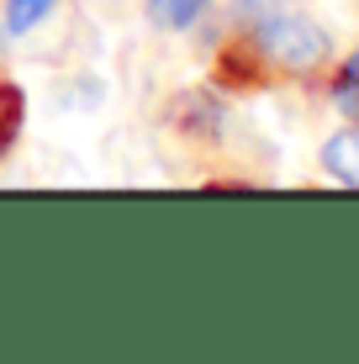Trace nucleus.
<instances>
[{"instance_id":"1","label":"nucleus","mask_w":359,"mask_h":364,"mask_svg":"<svg viewBox=\"0 0 359 364\" xmlns=\"http://www.w3.org/2000/svg\"><path fill=\"white\" fill-rule=\"evenodd\" d=\"M259 48L286 69H317L328 58V32L306 16H264L259 21Z\"/></svg>"},{"instance_id":"2","label":"nucleus","mask_w":359,"mask_h":364,"mask_svg":"<svg viewBox=\"0 0 359 364\" xmlns=\"http://www.w3.org/2000/svg\"><path fill=\"white\" fill-rule=\"evenodd\" d=\"M323 164L333 180H343V185H359V132H338V137H328V148H323Z\"/></svg>"},{"instance_id":"3","label":"nucleus","mask_w":359,"mask_h":364,"mask_svg":"<svg viewBox=\"0 0 359 364\" xmlns=\"http://www.w3.org/2000/svg\"><path fill=\"white\" fill-rule=\"evenodd\" d=\"M201 6H206V0H148V21L180 32V27H191V21L201 16Z\"/></svg>"},{"instance_id":"4","label":"nucleus","mask_w":359,"mask_h":364,"mask_svg":"<svg viewBox=\"0 0 359 364\" xmlns=\"http://www.w3.org/2000/svg\"><path fill=\"white\" fill-rule=\"evenodd\" d=\"M333 106H338L349 122H359V53L338 69V80H333Z\"/></svg>"},{"instance_id":"5","label":"nucleus","mask_w":359,"mask_h":364,"mask_svg":"<svg viewBox=\"0 0 359 364\" xmlns=\"http://www.w3.org/2000/svg\"><path fill=\"white\" fill-rule=\"evenodd\" d=\"M16 132H21V90L0 80V154L16 143Z\"/></svg>"},{"instance_id":"6","label":"nucleus","mask_w":359,"mask_h":364,"mask_svg":"<svg viewBox=\"0 0 359 364\" xmlns=\"http://www.w3.org/2000/svg\"><path fill=\"white\" fill-rule=\"evenodd\" d=\"M53 6H58V0H6V27L11 32H32Z\"/></svg>"}]
</instances>
